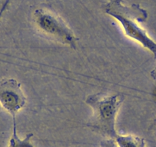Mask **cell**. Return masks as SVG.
Returning <instances> with one entry per match:
<instances>
[{"mask_svg":"<svg viewBox=\"0 0 156 147\" xmlns=\"http://www.w3.org/2000/svg\"><path fill=\"white\" fill-rule=\"evenodd\" d=\"M0 104L12 118H16V113L25 106L26 97L16 79L0 81Z\"/></svg>","mask_w":156,"mask_h":147,"instance_id":"obj_4","label":"cell"},{"mask_svg":"<svg viewBox=\"0 0 156 147\" xmlns=\"http://www.w3.org/2000/svg\"><path fill=\"white\" fill-rule=\"evenodd\" d=\"M100 147H118L115 140L112 139H106L100 142Z\"/></svg>","mask_w":156,"mask_h":147,"instance_id":"obj_7","label":"cell"},{"mask_svg":"<svg viewBox=\"0 0 156 147\" xmlns=\"http://www.w3.org/2000/svg\"><path fill=\"white\" fill-rule=\"evenodd\" d=\"M114 140L118 147H146L145 140L134 135H118Z\"/></svg>","mask_w":156,"mask_h":147,"instance_id":"obj_5","label":"cell"},{"mask_svg":"<svg viewBox=\"0 0 156 147\" xmlns=\"http://www.w3.org/2000/svg\"><path fill=\"white\" fill-rule=\"evenodd\" d=\"M35 26L51 39L76 49L78 38L66 22L56 13L44 9H37L33 15Z\"/></svg>","mask_w":156,"mask_h":147,"instance_id":"obj_3","label":"cell"},{"mask_svg":"<svg viewBox=\"0 0 156 147\" xmlns=\"http://www.w3.org/2000/svg\"><path fill=\"white\" fill-rule=\"evenodd\" d=\"M13 120V133L12 138L9 140L8 147H34L31 142V138L33 136L32 133L27 134L25 139H21L18 136L17 128H16V118H12Z\"/></svg>","mask_w":156,"mask_h":147,"instance_id":"obj_6","label":"cell"},{"mask_svg":"<svg viewBox=\"0 0 156 147\" xmlns=\"http://www.w3.org/2000/svg\"><path fill=\"white\" fill-rule=\"evenodd\" d=\"M104 12L121 24L126 35L149 50L156 58V42L140 25L148 17L145 9L137 4L127 6L124 5L122 0H109L104 5Z\"/></svg>","mask_w":156,"mask_h":147,"instance_id":"obj_1","label":"cell"},{"mask_svg":"<svg viewBox=\"0 0 156 147\" xmlns=\"http://www.w3.org/2000/svg\"><path fill=\"white\" fill-rule=\"evenodd\" d=\"M123 100V96L119 94L98 93L88 96L85 102L94 112L88 127L106 139H115L119 135L115 130V118Z\"/></svg>","mask_w":156,"mask_h":147,"instance_id":"obj_2","label":"cell"},{"mask_svg":"<svg viewBox=\"0 0 156 147\" xmlns=\"http://www.w3.org/2000/svg\"><path fill=\"white\" fill-rule=\"evenodd\" d=\"M151 77H153V79L156 81V67H154V70L151 72Z\"/></svg>","mask_w":156,"mask_h":147,"instance_id":"obj_8","label":"cell"}]
</instances>
